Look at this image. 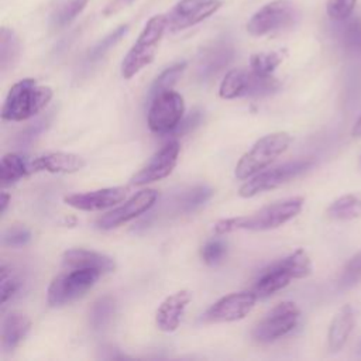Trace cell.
<instances>
[{"label":"cell","instance_id":"cell-12","mask_svg":"<svg viewBox=\"0 0 361 361\" xmlns=\"http://www.w3.org/2000/svg\"><path fill=\"white\" fill-rule=\"evenodd\" d=\"M257 295L252 290H241L226 295L214 302L203 314L209 323H228L244 319L255 306Z\"/></svg>","mask_w":361,"mask_h":361},{"label":"cell","instance_id":"cell-10","mask_svg":"<svg viewBox=\"0 0 361 361\" xmlns=\"http://www.w3.org/2000/svg\"><path fill=\"white\" fill-rule=\"evenodd\" d=\"M300 310L296 303L285 300L272 307L252 330V338L258 343H272L290 333L299 323Z\"/></svg>","mask_w":361,"mask_h":361},{"label":"cell","instance_id":"cell-16","mask_svg":"<svg viewBox=\"0 0 361 361\" xmlns=\"http://www.w3.org/2000/svg\"><path fill=\"white\" fill-rule=\"evenodd\" d=\"M235 49L234 45L226 39L220 38L206 45L199 56L196 63V76L199 80H209L221 72L234 58Z\"/></svg>","mask_w":361,"mask_h":361},{"label":"cell","instance_id":"cell-33","mask_svg":"<svg viewBox=\"0 0 361 361\" xmlns=\"http://www.w3.org/2000/svg\"><path fill=\"white\" fill-rule=\"evenodd\" d=\"M20 279L16 276L8 268L3 264L0 268V293H1V303L4 305L14 293L20 289Z\"/></svg>","mask_w":361,"mask_h":361},{"label":"cell","instance_id":"cell-41","mask_svg":"<svg viewBox=\"0 0 361 361\" xmlns=\"http://www.w3.org/2000/svg\"><path fill=\"white\" fill-rule=\"evenodd\" d=\"M10 195L6 193V192H1V197H0V213L3 214L8 206V202H10Z\"/></svg>","mask_w":361,"mask_h":361},{"label":"cell","instance_id":"cell-11","mask_svg":"<svg viewBox=\"0 0 361 361\" xmlns=\"http://www.w3.org/2000/svg\"><path fill=\"white\" fill-rule=\"evenodd\" d=\"M312 165H313V161L310 159H298V161H290L267 171H261L257 175L251 176L244 185H241V188L238 189V195L241 197H252L265 190L275 189L282 183L288 182L289 179L305 172Z\"/></svg>","mask_w":361,"mask_h":361},{"label":"cell","instance_id":"cell-26","mask_svg":"<svg viewBox=\"0 0 361 361\" xmlns=\"http://www.w3.org/2000/svg\"><path fill=\"white\" fill-rule=\"evenodd\" d=\"M327 216L333 220H353L361 216V196L344 195L327 207Z\"/></svg>","mask_w":361,"mask_h":361},{"label":"cell","instance_id":"cell-34","mask_svg":"<svg viewBox=\"0 0 361 361\" xmlns=\"http://www.w3.org/2000/svg\"><path fill=\"white\" fill-rule=\"evenodd\" d=\"M361 281V251L353 255L344 267L340 283L344 288H350Z\"/></svg>","mask_w":361,"mask_h":361},{"label":"cell","instance_id":"cell-36","mask_svg":"<svg viewBox=\"0 0 361 361\" xmlns=\"http://www.w3.org/2000/svg\"><path fill=\"white\" fill-rule=\"evenodd\" d=\"M355 3L357 0H329L326 10L330 18L344 21L353 14Z\"/></svg>","mask_w":361,"mask_h":361},{"label":"cell","instance_id":"cell-31","mask_svg":"<svg viewBox=\"0 0 361 361\" xmlns=\"http://www.w3.org/2000/svg\"><path fill=\"white\" fill-rule=\"evenodd\" d=\"M283 56L281 52H258L250 58V69L259 75H272V72L279 66Z\"/></svg>","mask_w":361,"mask_h":361},{"label":"cell","instance_id":"cell-32","mask_svg":"<svg viewBox=\"0 0 361 361\" xmlns=\"http://www.w3.org/2000/svg\"><path fill=\"white\" fill-rule=\"evenodd\" d=\"M54 117V110L47 113L45 116H42L41 118H38L37 121L31 123L28 127H25L17 137H16V142L20 148H23V145H28L34 141V138H37L51 123Z\"/></svg>","mask_w":361,"mask_h":361},{"label":"cell","instance_id":"cell-14","mask_svg":"<svg viewBox=\"0 0 361 361\" xmlns=\"http://www.w3.org/2000/svg\"><path fill=\"white\" fill-rule=\"evenodd\" d=\"M180 145L178 140L168 141L161 149H158L149 161L131 178V185L142 186L151 182L161 180L171 175L176 166Z\"/></svg>","mask_w":361,"mask_h":361},{"label":"cell","instance_id":"cell-21","mask_svg":"<svg viewBox=\"0 0 361 361\" xmlns=\"http://www.w3.org/2000/svg\"><path fill=\"white\" fill-rule=\"evenodd\" d=\"M355 323V313L351 305H344L333 317L329 333H327V344L330 351H338L345 344L348 336L353 331Z\"/></svg>","mask_w":361,"mask_h":361},{"label":"cell","instance_id":"cell-3","mask_svg":"<svg viewBox=\"0 0 361 361\" xmlns=\"http://www.w3.org/2000/svg\"><path fill=\"white\" fill-rule=\"evenodd\" d=\"M54 92L49 86L39 85L32 78H25L14 83L3 103L1 118L6 121H24L41 110L51 102Z\"/></svg>","mask_w":361,"mask_h":361},{"label":"cell","instance_id":"cell-28","mask_svg":"<svg viewBox=\"0 0 361 361\" xmlns=\"http://www.w3.org/2000/svg\"><path fill=\"white\" fill-rule=\"evenodd\" d=\"M127 31H128V24H123V25L117 27L116 30H113L111 32H109L103 39H100L97 44H94L89 49V52L85 58V63L87 66H90V65L99 62L127 34Z\"/></svg>","mask_w":361,"mask_h":361},{"label":"cell","instance_id":"cell-8","mask_svg":"<svg viewBox=\"0 0 361 361\" xmlns=\"http://www.w3.org/2000/svg\"><path fill=\"white\" fill-rule=\"evenodd\" d=\"M96 269L76 268L56 275L47 290V300L51 306H62L83 296L99 279Z\"/></svg>","mask_w":361,"mask_h":361},{"label":"cell","instance_id":"cell-13","mask_svg":"<svg viewBox=\"0 0 361 361\" xmlns=\"http://www.w3.org/2000/svg\"><path fill=\"white\" fill-rule=\"evenodd\" d=\"M221 7V0H179L166 14L168 28L172 32L199 24Z\"/></svg>","mask_w":361,"mask_h":361},{"label":"cell","instance_id":"cell-40","mask_svg":"<svg viewBox=\"0 0 361 361\" xmlns=\"http://www.w3.org/2000/svg\"><path fill=\"white\" fill-rule=\"evenodd\" d=\"M131 1H133V0H114V3H111V6H109V8L106 10V14H109V13H113V11H116L117 8H120V7L126 6V4L131 3Z\"/></svg>","mask_w":361,"mask_h":361},{"label":"cell","instance_id":"cell-27","mask_svg":"<svg viewBox=\"0 0 361 361\" xmlns=\"http://www.w3.org/2000/svg\"><path fill=\"white\" fill-rule=\"evenodd\" d=\"M116 310V300L106 295L96 299L89 312V323L93 330L104 329L113 319Z\"/></svg>","mask_w":361,"mask_h":361},{"label":"cell","instance_id":"cell-30","mask_svg":"<svg viewBox=\"0 0 361 361\" xmlns=\"http://www.w3.org/2000/svg\"><path fill=\"white\" fill-rule=\"evenodd\" d=\"M89 0H68L56 8L52 16V25L55 28H63L71 24L87 6Z\"/></svg>","mask_w":361,"mask_h":361},{"label":"cell","instance_id":"cell-7","mask_svg":"<svg viewBox=\"0 0 361 361\" xmlns=\"http://www.w3.org/2000/svg\"><path fill=\"white\" fill-rule=\"evenodd\" d=\"M299 18L298 7L289 0H274L257 10L247 23V31L252 37H264L288 30Z\"/></svg>","mask_w":361,"mask_h":361},{"label":"cell","instance_id":"cell-17","mask_svg":"<svg viewBox=\"0 0 361 361\" xmlns=\"http://www.w3.org/2000/svg\"><path fill=\"white\" fill-rule=\"evenodd\" d=\"M127 195V190L121 186L114 188H103L97 190L83 192V193H72L63 197V202L75 207L78 210L85 212H94V210H103L111 206H116L117 203L123 202Z\"/></svg>","mask_w":361,"mask_h":361},{"label":"cell","instance_id":"cell-15","mask_svg":"<svg viewBox=\"0 0 361 361\" xmlns=\"http://www.w3.org/2000/svg\"><path fill=\"white\" fill-rule=\"evenodd\" d=\"M158 199V192L155 189H142L131 196L126 203L113 209L111 212L103 214L97 220V227L102 230H111L123 223H127L147 210H149Z\"/></svg>","mask_w":361,"mask_h":361},{"label":"cell","instance_id":"cell-37","mask_svg":"<svg viewBox=\"0 0 361 361\" xmlns=\"http://www.w3.org/2000/svg\"><path fill=\"white\" fill-rule=\"evenodd\" d=\"M31 240V231L24 226H11L3 234V244L8 247H23Z\"/></svg>","mask_w":361,"mask_h":361},{"label":"cell","instance_id":"cell-39","mask_svg":"<svg viewBox=\"0 0 361 361\" xmlns=\"http://www.w3.org/2000/svg\"><path fill=\"white\" fill-rule=\"evenodd\" d=\"M202 121V111L199 109L190 111V114L185 118H182V121L179 123V126L171 133L172 137H179V135H183L189 131H192L195 127H197Z\"/></svg>","mask_w":361,"mask_h":361},{"label":"cell","instance_id":"cell-5","mask_svg":"<svg viewBox=\"0 0 361 361\" xmlns=\"http://www.w3.org/2000/svg\"><path fill=\"white\" fill-rule=\"evenodd\" d=\"M290 135L285 131H276L259 138L237 162L235 178L250 179L271 165L290 145Z\"/></svg>","mask_w":361,"mask_h":361},{"label":"cell","instance_id":"cell-2","mask_svg":"<svg viewBox=\"0 0 361 361\" xmlns=\"http://www.w3.org/2000/svg\"><path fill=\"white\" fill-rule=\"evenodd\" d=\"M312 272V261L307 252L302 248L293 251L288 257L265 267L255 283L252 292L258 299L269 298L278 290L289 285L292 279H302L309 276Z\"/></svg>","mask_w":361,"mask_h":361},{"label":"cell","instance_id":"cell-23","mask_svg":"<svg viewBox=\"0 0 361 361\" xmlns=\"http://www.w3.org/2000/svg\"><path fill=\"white\" fill-rule=\"evenodd\" d=\"M21 54V42L17 34L3 27L0 30V72L4 75L14 68Z\"/></svg>","mask_w":361,"mask_h":361},{"label":"cell","instance_id":"cell-38","mask_svg":"<svg viewBox=\"0 0 361 361\" xmlns=\"http://www.w3.org/2000/svg\"><path fill=\"white\" fill-rule=\"evenodd\" d=\"M343 42L348 49L361 48V21L353 20L348 21L343 30Z\"/></svg>","mask_w":361,"mask_h":361},{"label":"cell","instance_id":"cell-24","mask_svg":"<svg viewBox=\"0 0 361 361\" xmlns=\"http://www.w3.org/2000/svg\"><path fill=\"white\" fill-rule=\"evenodd\" d=\"M30 171H31V165H28V161L24 157H21L20 154L8 152L3 155L0 161L1 185L3 186L11 185L20 180L21 178H24L25 175H28Z\"/></svg>","mask_w":361,"mask_h":361},{"label":"cell","instance_id":"cell-19","mask_svg":"<svg viewBox=\"0 0 361 361\" xmlns=\"http://www.w3.org/2000/svg\"><path fill=\"white\" fill-rule=\"evenodd\" d=\"M62 264L71 269L86 268L96 269L100 274L113 272L116 269V262L111 257L85 248H72L65 251L62 255Z\"/></svg>","mask_w":361,"mask_h":361},{"label":"cell","instance_id":"cell-9","mask_svg":"<svg viewBox=\"0 0 361 361\" xmlns=\"http://www.w3.org/2000/svg\"><path fill=\"white\" fill-rule=\"evenodd\" d=\"M185 113L183 97L175 90H165L151 97L147 114L148 128L159 135L171 134L182 121Z\"/></svg>","mask_w":361,"mask_h":361},{"label":"cell","instance_id":"cell-35","mask_svg":"<svg viewBox=\"0 0 361 361\" xmlns=\"http://www.w3.org/2000/svg\"><path fill=\"white\" fill-rule=\"evenodd\" d=\"M226 251H227V247H226V243L223 240H210L209 243H206L203 247H202V258L203 261L207 264V265H216L219 264L224 255H226Z\"/></svg>","mask_w":361,"mask_h":361},{"label":"cell","instance_id":"cell-18","mask_svg":"<svg viewBox=\"0 0 361 361\" xmlns=\"http://www.w3.org/2000/svg\"><path fill=\"white\" fill-rule=\"evenodd\" d=\"M192 300V293L188 289H180L166 296L155 313L157 327L165 333H172L179 327L180 319Z\"/></svg>","mask_w":361,"mask_h":361},{"label":"cell","instance_id":"cell-1","mask_svg":"<svg viewBox=\"0 0 361 361\" xmlns=\"http://www.w3.org/2000/svg\"><path fill=\"white\" fill-rule=\"evenodd\" d=\"M305 199L300 196L289 197L281 202L271 203L264 206L258 212L250 216H238L219 220L213 230L216 234H227L235 230H251V231H264L276 228L295 216H298L303 207Z\"/></svg>","mask_w":361,"mask_h":361},{"label":"cell","instance_id":"cell-6","mask_svg":"<svg viewBox=\"0 0 361 361\" xmlns=\"http://www.w3.org/2000/svg\"><path fill=\"white\" fill-rule=\"evenodd\" d=\"M281 83L272 75H259L252 69H231L220 83L219 96L226 100L238 97H262L275 93Z\"/></svg>","mask_w":361,"mask_h":361},{"label":"cell","instance_id":"cell-25","mask_svg":"<svg viewBox=\"0 0 361 361\" xmlns=\"http://www.w3.org/2000/svg\"><path fill=\"white\" fill-rule=\"evenodd\" d=\"M212 195L213 189L206 185L193 186L175 197L173 209L176 213H190L203 203H206L212 197Z\"/></svg>","mask_w":361,"mask_h":361},{"label":"cell","instance_id":"cell-22","mask_svg":"<svg viewBox=\"0 0 361 361\" xmlns=\"http://www.w3.org/2000/svg\"><path fill=\"white\" fill-rule=\"evenodd\" d=\"M31 320L21 312L8 313L1 323V348L4 351L14 350L28 334Z\"/></svg>","mask_w":361,"mask_h":361},{"label":"cell","instance_id":"cell-29","mask_svg":"<svg viewBox=\"0 0 361 361\" xmlns=\"http://www.w3.org/2000/svg\"><path fill=\"white\" fill-rule=\"evenodd\" d=\"M186 68V62H178L169 68H166L165 71H162L154 80L151 89H149V97H154L155 94L165 92V90H171L175 83L178 82V79L180 78L182 72Z\"/></svg>","mask_w":361,"mask_h":361},{"label":"cell","instance_id":"cell-20","mask_svg":"<svg viewBox=\"0 0 361 361\" xmlns=\"http://www.w3.org/2000/svg\"><path fill=\"white\" fill-rule=\"evenodd\" d=\"M85 159L72 152H47L32 159L31 171L51 172V173H73L85 166Z\"/></svg>","mask_w":361,"mask_h":361},{"label":"cell","instance_id":"cell-42","mask_svg":"<svg viewBox=\"0 0 361 361\" xmlns=\"http://www.w3.org/2000/svg\"><path fill=\"white\" fill-rule=\"evenodd\" d=\"M353 135L354 137H361V116L358 117V120L355 121V124L353 127Z\"/></svg>","mask_w":361,"mask_h":361},{"label":"cell","instance_id":"cell-4","mask_svg":"<svg viewBox=\"0 0 361 361\" xmlns=\"http://www.w3.org/2000/svg\"><path fill=\"white\" fill-rule=\"evenodd\" d=\"M166 28L168 18L164 14H157L147 21L137 41L133 44L121 62V76L124 79H131L154 61Z\"/></svg>","mask_w":361,"mask_h":361}]
</instances>
